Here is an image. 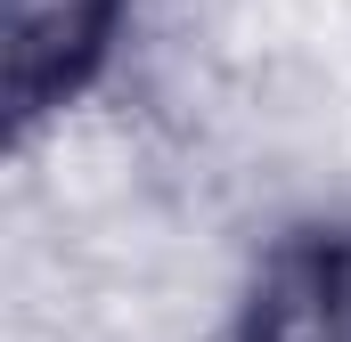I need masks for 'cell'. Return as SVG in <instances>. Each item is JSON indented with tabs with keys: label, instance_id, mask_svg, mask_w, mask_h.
Returning <instances> with one entry per match:
<instances>
[{
	"label": "cell",
	"instance_id": "2",
	"mask_svg": "<svg viewBox=\"0 0 351 342\" xmlns=\"http://www.w3.org/2000/svg\"><path fill=\"white\" fill-rule=\"evenodd\" d=\"M229 342H351V212H302L262 237Z\"/></svg>",
	"mask_w": 351,
	"mask_h": 342
},
{
	"label": "cell",
	"instance_id": "1",
	"mask_svg": "<svg viewBox=\"0 0 351 342\" xmlns=\"http://www.w3.org/2000/svg\"><path fill=\"white\" fill-rule=\"evenodd\" d=\"M131 33V0H0V98L8 131L33 139L66 122L114 74Z\"/></svg>",
	"mask_w": 351,
	"mask_h": 342
}]
</instances>
